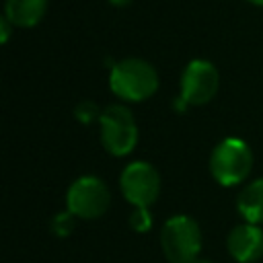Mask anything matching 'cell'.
I'll return each mask as SVG.
<instances>
[{
    "mask_svg": "<svg viewBox=\"0 0 263 263\" xmlns=\"http://www.w3.org/2000/svg\"><path fill=\"white\" fill-rule=\"evenodd\" d=\"M109 88L123 101L140 103L150 99L158 88V74L146 60L125 58L111 68Z\"/></svg>",
    "mask_w": 263,
    "mask_h": 263,
    "instance_id": "cell-1",
    "label": "cell"
},
{
    "mask_svg": "<svg viewBox=\"0 0 263 263\" xmlns=\"http://www.w3.org/2000/svg\"><path fill=\"white\" fill-rule=\"evenodd\" d=\"M253 166V154L240 138H224L210 156V173L222 187L238 185Z\"/></svg>",
    "mask_w": 263,
    "mask_h": 263,
    "instance_id": "cell-2",
    "label": "cell"
},
{
    "mask_svg": "<svg viewBox=\"0 0 263 263\" xmlns=\"http://www.w3.org/2000/svg\"><path fill=\"white\" fill-rule=\"evenodd\" d=\"M160 247L168 263H191L201 249V230L197 222L185 214L168 218L160 230Z\"/></svg>",
    "mask_w": 263,
    "mask_h": 263,
    "instance_id": "cell-3",
    "label": "cell"
},
{
    "mask_svg": "<svg viewBox=\"0 0 263 263\" xmlns=\"http://www.w3.org/2000/svg\"><path fill=\"white\" fill-rule=\"evenodd\" d=\"M101 144L113 156L129 154L138 144V125L132 111L123 105H109L101 113Z\"/></svg>",
    "mask_w": 263,
    "mask_h": 263,
    "instance_id": "cell-4",
    "label": "cell"
},
{
    "mask_svg": "<svg viewBox=\"0 0 263 263\" xmlns=\"http://www.w3.org/2000/svg\"><path fill=\"white\" fill-rule=\"evenodd\" d=\"M109 203H111L109 187L99 177L92 175L78 177L66 193L68 212H72L76 218L82 220L101 218L109 210Z\"/></svg>",
    "mask_w": 263,
    "mask_h": 263,
    "instance_id": "cell-5",
    "label": "cell"
},
{
    "mask_svg": "<svg viewBox=\"0 0 263 263\" xmlns=\"http://www.w3.org/2000/svg\"><path fill=\"white\" fill-rule=\"evenodd\" d=\"M119 187H121L123 197L132 205L148 208L156 201L160 193V175L150 162L136 160L123 168L119 177Z\"/></svg>",
    "mask_w": 263,
    "mask_h": 263,
    "instance_id": "cell-6",
    "label": "cell"
},
{
    "mask_svg": "<svg viewBox=\"0 0 263 263\" xmlns=\"http://www.w3.org/2000/svg\"><path fill=\"white\" fill-rule=\"evenodd\" d=\"M218 70L208 60H191L181 76V99L185 105H205L218 90Z\"/></svg>",
    "mask_w": 263,
    "mask_h": 263,
    "instance_id": "cell-7",
    "label": "cell"
},
{
    "mask_svg": "<svg viewBox=\"0 0 263 263\" xmlns=\"http://www.w3.org/2000/svg\"><path fill=\"white\" fill-rule=\"evenodd\" d=\"M228 253L238 263H255L263 255V230L257 224H238L228 234Z\"/></svg>",
    "mask_w": 263,
    "mask_h": 263,
    "instance_id": "cell-8",
    "label": "cell"
},
{
    "mask_svg": "<svg viewBox=\"0 0 263 263\" xmlns=\"http://www.w3.org/2000/svg\"><path fill=\"white\" fill-rule=\"evenodd\" d=\"M47 8V0H6L4 4V16L14 27H35Z\"/></svg>",
    "mask_w": 263,
    "mask_h": 263,
    "instance_id": "cell-9",
    "label": "cell"
},
{
    "mask_svg": "<svg viewBox=\"0 0 263 263\" xmlns=\"http://www.w3.org/2000/svg\"><path fill=\"white\" fill-rule=\"evenodd\" d=\"M238 214L249 224H263V179H257L249 183L238 199H236Z\"/></svg>",
    "mask_w": 263,
    "mask_h": 263,
    "instance_id": "cell-10",
    "label": "cell"
},
{
    "mask_svg": "<svg viewBox=\"0 0 263 263\" xmlns=\"http://www.w3.org/2000/svg\"><path fill=\"white\" fill-rule=\"evenodd\" d=\"M74 214L72 212H60L53 220H51V230L58 234V236H66L72 232L74 228Z\"/></svg>",
    "mask_w": 263,
    "mask_h": 263,
    "instance_id": "cell-11",
    "label": "cell"
},
{
    "mask_svg": "<svg viewBox=\"0 0 263 263\" xmlns=\"http://www.w3.org/2000/svg\"><path fill=\"white\" fill-rule=\"evenodd\" d=\"M101 113L103 111H99V107L92 101H82L76 107V119L82 123H92V121L101 119Z\"/></svg>",
    "mask_w": 263,
    "mask_h": 263,
    "instance_id": "cell-12",
    "label": "cell"
},
{
    "mask_svg": "<svg viewBox=\"0 0 263 263\" xmlns=\"http://www.w3.org/2000/svg\"><path fill=\"white\" fill-rule=\"evenodd\" d=\"M129 226L136 232H146L152 226V218H150L148 208H136V212L129 216Z\"/></svg>",
    "mask_w": 263,
    "mask_h": 263,
    "instance_id": "cell-13",
    "label": "cell"
},
{
    "mask_svg": "<svg viewBox=\"0 0 263 263\" xmlns=\"http://www.w3.org/2000/svg\"><path fill=\"white\" fill-rule=\"evenodd\" d=\"M8 25H12V23H10V21L4 16V18L0 21V27H2V43H6V41H8V35H10V29H8Z\"/></svg>",
    "mask_w": 263,
    "mask_h": 263,
    "instance_id": "cell-14",
    "label": "cell"
},
{
    "mask_svg": "<svg viewBox=\"0 0 263 263\" xmlns=\"http://www.w3.org/2000/svg\"><path fill=\"white\" fill-rule=\"evenodd\" d=\"M109 2H111L113 6H125V4L129 2V0H109Z\"/></svg>",
    "mask_w": 263,
    "mask_h": 263,
    "instance_id": "cell-15",
    "label": "cell"
},
{
    "mask_svg": "<svg viewBox=\"0 0 263 263\" xmlns=\"http://www.w3.org/2000/svg\"><path fill=\"white\" fill-rule=\"evenodd\" d=\"M191 263H212V261H208V259H199V257H197V259H193Z\"/></svg>",
    "mask_w": 263,
    "mask_h": 263,
    "instance_id": "cell-16",
    "label": "cell"
},
{
    "mask_svg": "<svg viewBox=\"0 0 263 263\" xmlns=\"http://www.w3.org/2000/svg\"><path fill=\"white\" fill-rule=\"evenodd\" d=\"M247 2H251V4H255V6H263V0H247Z\"/></svg>",
    "mask_w": 263,
    "mask_h": 263,
    "instance_id": "cell-17",
    "label": "cell"
}]
</instances>
